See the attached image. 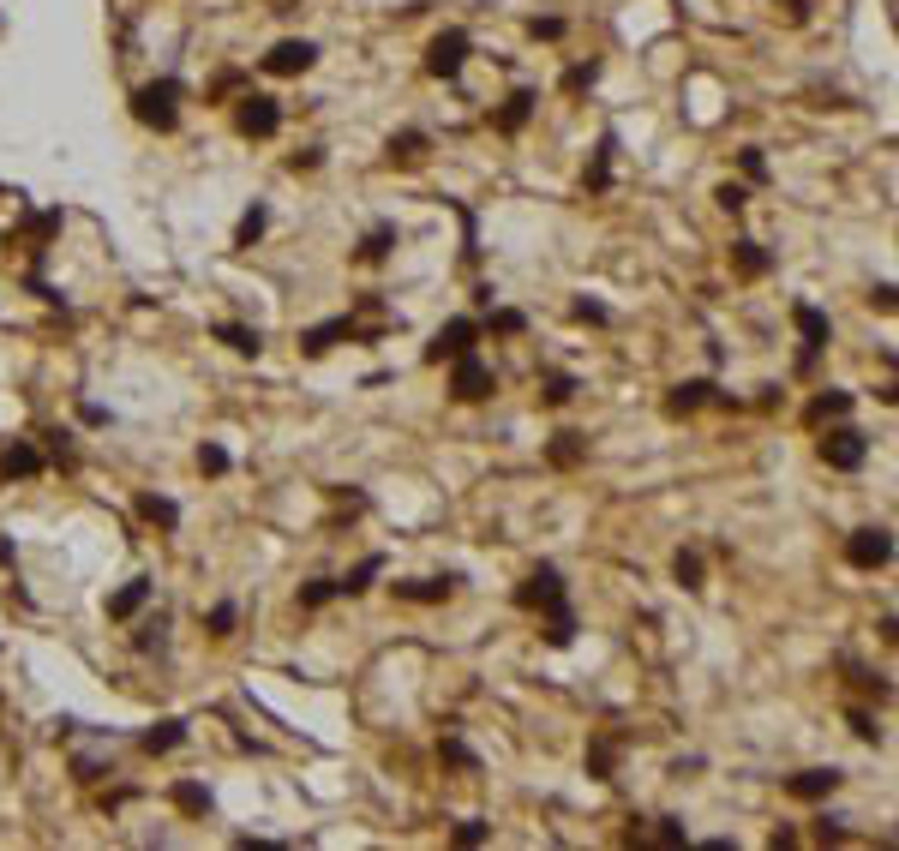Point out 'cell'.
Returning <instances> with one entry per match:
<instances>
[{"label":"cell","instance_id":"6da1fadb","mask_svg":"<svg viewBox=\"0 0 899 851\" xmlns=\"http://www.w3.org/2000/svg\"><path fill=\"white\" fill-rule=\"evenodd\" d=\"M180 96H186V84L174 72H162V78H150V84L132 90V120L150 126V132H174L180 126Z\"/></svg>","mask_w":899,"mask_h":851},{"label":"cell","instance_id":"7a4b0ae2","mask_svg":"<svg viewBox=\"0 0 899 851\" xmlns=\"http://www.w3.org/2000/svg\"><path fill=\"white\" fill-rule=\"evenodd\" d=\"M468 54H474V36H468L462 24H450V30H438V36L426 42V72L444 78V84H456L462 66H468Z\"/></svg>","mask_w":899,"mask_h":851},{"label":"cell","instance_id":"3957f363","mask_svg":"<svg viewBox=\"0 0 899 851\" xmlns=\"http://www.w3.org/2000/svg\"><path fill=\"white\" fill-rule=\"evenodd\" d=\"M792 324H798V336H804V348H798V372L810 378V372H816V360H822V348L834 342V324H828V312H822V306H810V300H798V306H792Z\"/></svg>","mask_w":899,"mask_h":851},{"label":"cell","instance_id":"277c9868","mask_svg":"<svg viewBox=\"0 0 899 851\" xmlns=\"http://www.w3.org/2000/svg\"><path fill=\"white\" fill-rule=\"evenodd\" d=\"M336 342H378V330H360L348 312H342V318H324V324H312V330H300V354H306V360H324Z\"/></svg>","mask_w":899,"mask_h":851},{"label":"cell","instance_id":"5b68a950","mask_svg":"<svg viewBox=\"0 0 899 851\" xmlns=\"http://www.w3.org/2000/svg\"><path fill=\"white\" fill-rule=\"evenodd\" d=\"M492 390H498V372H492L474 348L450 360V396H456V402H486Z\"/></svg>","mask_w":899,"mask_h":851},{"label":"cell","instance_id":"8992f818","mask_svg":"<svg viewBox=\"0 0 899 851\" xmlns=\"http://www.w3.org/2000/svg\"><path fill=\"white\" fill-rule=\"evenodd\" d=\"M522 612H546V606H558V600H570V588H564V570L558 564H534L528 576H522V588L510 594Z\"/></svg>","mask_w":899,"mask_h":851},{"label":"cell","instance_id":"52a82bcc","mask_svg":"<svg viewBox=\"0 0 899 851\" xmlns=\"http://www.w3.org/2000/svg\"><path fill=\"white\" fill-rule=\"evenodd\" d=\"M822 462H828L834 474H858V468L870 462V438H864L858 426H834V432L822 438Z\"/></svg>","mask_w":899,"mask_h":851},{"label":"cell","instance_id":"ba28073f","mask_svg":"<svg viewBox=\"0 0 899 851\" xmlns=\"http://www.w3.org/2000/svg\"><path fill=\"white\" fill-rule=\"evenodd\" d=\"M846 564L852 570H888L894 564V534L888 528H852L846 534Z\"/></svg>","mask_w":899,"mask_h":851},{"label":"cell","instance_id":"9c48e42d","mask_svg":"<svg viewBox=\"0 0 899 851\" xmlns=\"http://www.w3.org/2000/svg\"><path fill=\"white\" fill-rule=\"evenodd\" d=\"M318 66V42L312 36H282L270 54H264V72L270 78H300V72H312Z\"/></svg>","mask_w":899,"mask_h":851},{"label":"cell","instance_id":"30bf717a","mask_svg":"<svg viewBox=\"0 0 899 851\" xmlns=\"http://www.w3.org/2000/svg\"><path fill=\"white\" fill-rule=\"evenodd\" d=\"M234 126H240L246 138H276V132H282V102H276V96H264V90H252V96H240Z\"/></svg>","mask_w":899,"mask_h":851},{"label":"cell","instance_id":"8fae6325","mask_svg":"<svg viewBox=\"0 0 899 851\" xmlns=\"http://www.w3.org/2000/svg\"><path fill=\"white\" fill-rule=\"evenodd\" d=\"M480 342V318H450L432 342H426V366H444V360H456V354H468Z\"/></svg>","mask_w":899,"mask_h":851},{"label":"cell","instance_id":"7c38bea8","mask_svg":"<svg viewBox=\"0 0 899 851\" xmlns=\"http://www.w3.org/2000/svg\"><path fill=\"white\" fill-rule=\"evenodd\" d=\"M468 576L462 570H450V576H414V582H390V594L396 600H408V606H444L456 588H462Z\"/></svg>","mask_w":899,"mask_h":851},{"label":"cell","instance_id":"4fadbf2b","mask_svg":"<svg viewBox=\"0 0 899 851\" xmlns=\"http://www.w3.org/2000/svg\"><path fill=\"white\" fill-rule=\"evenodd\" d=\"M840 786H846V774H840V768H804V774H792V780H786V798H798V804H828Z\"/></svg>","mask_w":899,"mask_h":851},{"label":"cell","instance_id":"5bb4252c","mask_svg":"<svg viewBox=\"0 0 899 851\" xmlns=\"http://www.w3.org/2000/svg\"><path fill=\"white\" fill-rule=\"evenodd\" d=\"M534 108H540V90H528V84H522V90H510V96H504V108L492 114V126H498L504 138H516V132L534 120Z\"/></svg>","mask_w":899,"mask_h":851},{"label":"cell","instance_id":"9a60e30c","mask_svg":"<svg viewBox=\"0 0 899 851\" xmlns=\"http://www.w3.org/2000/svg\"><path fill=\"white\" fill-rule=\"evenodd\" d=\"M612 162H618V132H600V150H594V162L582 168V192H612Z\"/></svg>","mask_w":899,"mask_h":851},{"label":"cell","instance_id":"2e32d148","mask_svg":"<svg viewBox=\"0 0 899 851\" xmlns=\"http://www.w3.org/2000/svg\"><path fill=\"white\" fill-rule=\"evenodd\" d=\"M702 402H720L714 378H684V384H672V396H666V414H672V420H684V414H696Z\"/></svg>","mask_w":899,"mask_h":851},{"label":"cell","instance_id":"e0dca14e","mask_svg":"<svg viewBox=\"0 0 899 851\" xmlns=\"http://www.w3.org/2000/svg\"><path fill=\"white\" fill-rule=\"evenodd\" d=\"M42 468H48V462H42V450H36L30 438H12V444L0 450V474H6V480H36Z\"/></svg>","mask_w":899,"mask_h":851},{"label":"cell","instance_id":"ac0fdd59","mask_svg":"<svg viewBox=\"0 0 899 851\" xmlns=\"http://www.w3.org/2000/svg\"><path fill=\"white\" fill-rule=\"evenodd\" d=\"M588 774L594 780H618V762H624V738L618 732H600V738H588Z\"/></svg>","mask_w":899,"mask_h":851},{"label":"cell","instance_id":"d6986e66","mask_svg":"<svg viewBox=\"0 0 899 851\" xmlns=\"http://www.w3.org/2000/svg\"><path fill=\"white\" fill-rule=\"evenodd\" d=\"M426 150H432V138H426L420 126H408V132H390L384 162H390V168H414V162H426Z\"/></svg>","mask_w":899,"mask_h":851},{"label":"cell","instance_id":"ffe728a7","mask_svg":"<svg viewBox=\"0 0 899 851\" xmlns=\"http://www.w3.org/2000/svg\"><path fill=\"white\" fill-rule=\"evenodd\" d=\"M132 510H138V522H144V528H162V534H174V528H180V504H174V498H162V492H138V498H132Z\"/></svg>","mask_w":899,"mask_h":851},{"label":"cell","instance_id":"44dd1931","mask_svg":"<svg viewBox=\"0 0 899 851\" xmlns=\"http://www.w3.org/2000/svg\"><path fill=\"white\" fill-rule=\"evenodd\" d=\"M150 594H156V582H150V576H132V582H126L120 594H108V618H114V624L138 618V612L150 606Z\"/></svg>","mask_w":899,"mask_h":851},{"label":"cell","instance_id":"7402d4cb","mask_svg":"<svg viewBox=\"0 0 899 851\" xmlns=\"http://www.w3.org/2000/svg\"><path fill=\"white\" fill-rule=\"evenodd\" d=\"M396 246H402L396 222H372V228H366V240L354 246V264H384V258H390Z\"/></svg>","mask_w":899,"mask_h":851},{"label":"cell","instance_id":"603a6c76","mask_svg":"<svg viewBox=\"0 0 899 851\" xmlns=\"http://www.w3.org/2000/svg\"><path fill=\"white\" fill-rule=\"evenodd\" d=\"M378 576H384V552H366V558H360L348 576H336V600H360V594H366Z\"/></svg>","mask_w":899,"mask_h":851},{"label":"cell","instance_id":"cb8c5ba5","mask_svg":"<svg viewBox=\"0 0 899 851\" xmlns=\"http://www.w3.org/2000/svg\"><path fill=\"white\" fill-rule=\"evenodd\" d=\"M540 618H546V630H540V636H546V648H570V642H576V630H582V624H576V606H570V600L546 606Z\"/></svg>","mask_w":899,"mask_h":851},{"label":"cell","instance_id":"d4e9b609","mask_svg":"<svg viewBox=\"0 0 899 851\" xmlns=\"http://www.w3.org/2000/svg\"><path fill=\"white\" fill-rule=\"evenodd\" d=\"M852 408H858V396H852V390H822V396L804 408V420H810V426H828V420H846Z\"/></svg>","mask_w":899,"mask_h":851},{"label":"cell","instance_id":"484cf974","mask_svg":"<svg viewBox=\"0 0 899 851\" xmlns=\"http://www.w3.org/2000/svg\"><path fill=\"white\" fill-rule=\"evenodd\" d=\"M672 582H678L684 594H702V588H708V570H702V552H696V546H678V552H672Z\"/></svg>","mask_w":899,"mask_h":851},{"label":"cell","instance_id":"4316f807","mask_svg":"<svg viewBox=\"0 0 899 851\" xmlns=\"http://www.w3.org/2000/svg\"><path fill=\"white\" fill-rule=\"evenodd\" d=\"M840 666H846V684H852V690H864V696H876V702H894L888 672H870V666H858L852 654H840Z\"/></svg>","mask_w":899,"mask_h":851},{"label":"cell","instance_id":"83f0119b","mask_svg":"<svg viewBox=\"0 0 899 851\" xmlns=\"http://www.w3.org/2000/svg\"><path fill=\"white\" fill-rule=\"evenodd\" d=\"M186 744V720H156L150 732H138V750L144 756H168V750H180Z\"/></svg>","mask_w":899,"mask_h":851},{"label":"cell","instance_id":"f1b7e54d","mask_svg":"<svg viewBox=\"0 0 899 851\" xmlns=\"http://www.w3.org/2000/svg\"><path fill=\"white\" fill-rule=\"evenodd\" d=\"M264 228H270V204H264V198H252V204H246V216H240V228H234V252H252V246L264 240Z\"/></svg>","mask_w":899,"mask_h":851},{"label":"cell","instance_id":"f546056e","mask_svg":"<svg viewBox=\"0 0 899 851\" xmlns=\"http://www.w3.org/2000/svg\"><path fill=\"white\" fill-rule=\"evenodd\" d=\"M732 264H738V276H750V282L774 270V258H768V252H762V240H750V234H744V240H732Z\"/></svg>","mask_w":899,"mask_h":851},{"label":"cell","instance_id":"4dcf8cb0","mask_svg":"<svg viewBox=\"0 0 899 851\" xmlns=\"http://www.w3.org/2000/svg\"><path fill=\"white\" fill-rule=\"evenodd\" d=\"M216 342H228V348L246 354V360L264 354V330H258V324H216Z\"/></svg>","mask_w":899,"mask_h":851},{"label":"cell","instance_id":"1f68e13d","mask_svg":"<svg viewBox=\"0 0 899 851\" xmlns=\"http://www.w3.org/2000/svg\"><path fill=\"white\" fill-rule=\"evenodd\" d=\"M528 330V312H516V306H486V318H480V336H522Z\"/></svg>","mask_w":899,"mask_h":851},{"label":"cell","instance_id":"d6a6232c","mask_svg":"<svg viewBox=\"0 0 899 851\" xmlns=\"http://www.w3.org/2000/svg\"><path fill=\"white\" fill-rule=\"evenodd\" d=\"M174 810H186V816H210L216 810V798H210V786H198V780H174Z\"/></svg>","mask_w":899,"mask_h":851},{"label":"cell","instance_id":"836d02e7","mask_svg":"<svg viewBox=\"0 0 899 851\" xmlns=\"http://www.w3.org/2000/svg\"><path fill=\"white\" fill-rule=\"evenodd\" d=\"M582 456H588V438H582V432H558V438L546 444V462H552V468H576Z\"/></svg>","mask_w":899,"mask_h":851},{"label":"cell","instance_id":"e575fe53","mask_svg":"<svg viewBox=\"0 0 899 851\" xmlns=\"http://www.w3.org/2000/svg\"><path fill=\"white\" fill-rule=\"evenodd\" d=\"M330 600H336V576H312V582H300V594H294L300 612H324Z\"/></svg>","mask_w":899,"mask_h":851},{"label":"cell","instance_id":"d590c367","mask_svg":"<svg viewBox=\"0 0 899 851\" xmlns=\"http://www.w3.org/2000/svg\"><path fill=\"white\" fill-rule=\"evenodd\" d=\"M132 648H138V654H162V648H168V612L144 618V624L132 630Z\"/></svg>","mask_w":899,"mask_h":851},{"label":"cell","instance_id":"8d00e7d4","mask_svg":"<svg viewBox=\"0 0 899 851\" xmlns=\"http://www.w3.org/2000/svg\"><path fill=\"white\" fill-rule=\"evenodd\" d=\"M438 762H444V768H462V774H480V756H474L456 732H444V738H438Z\"/></svg>","mask_w":899,"mask_h":851},{"label":"cell","instance_id":"74e56055","mask_svg":"<svg viewBox=\"0 0 899 851\" xmlns=\"http://www.w3.org/2000/svg\"><path fill=\"white\" fill-rule=\"evenodd\" d=\"M204 630H210L216 642H228V636L240 630V606H234V600H216V606L204 612Z\"/></svg>","mask_w":899,"mask_h":851},{"label":"cell","instance_id":"f35d334b","mask_svg":"<svg viewBox=\"0 0 899 851\" xmlns=\"http://www.w3.org/2000/svg\"><path fill=\"white\" fill-rule=\"evenodd\" d=\"M576 390H582V384H576L570 372H552V378L540 384V402H546V408H564V402H576Z\"/></svg>","mask_w":899,"mask_h":851},{"label":"cell","instance_id":"ab89813d","mask_svg":"<svg viewBox=\"0 0 899 851\" xmlns=\"http://www.w3.org/2000/svg\"><path fill=\"white\" fill-rule=\"evenodd\" d=\"M42 444H48V456L60 462V468H78V456H72V432L66 426H48V432H36Z\"/></svg>","mask_w":899,"mask_h":851},{"label":"cell","instance_id":"60d3db41","mask_svg":"<svg viewBox=\"0 0 899 851\" xmlns=\"http://www.w3.org/2000/svg\"><path fill=\"white\" fill-rule=\"evenodd\" d=\"M234 468V456L222 450V444H198V474H210V480H222Z\"/></svg>","mask_w":899,"mask_h":851},{"label":"cell","instance_id":"b9f144b4","mask_svg":"<svg viewBox=\"0 0 899 851\" xmlns=\"http://www.w3.org/2000/svg\"><path fill=\"white\" fill-rule=\"evenodd\" d=\"M846 726H852V738H858V744H882V726H876V714H870V708H846Z\"/></svg>","mask_w":899,"mask_h":851},{"label":"cell","instance_id":"7bdbcfd3","mask_svg":"<svg viewBox=\"0 0 899 851\" xmlns=\"http://www.w3.org/2000/svg\"><path fill=\"white\" fill-rule=\"evenodd\" d=\"M594 84H600V60H582V66L564 72V90H570V96H582V90H594Z\"/></svg>","mask_w":899,"mask_h":851},{"label":"cell","instance_id":"ee69618b","mask_svg":"<svg viewBox=\"0 0 899 851\" xmlns=\"http://www.w3.org/2000/svg\"><path fill=\"white\" fill-rule=\"evenodd\" d=\"M450 840H456V846H486V840H492V822L468 816V822H456V828H450Z\"/></svg>","mask_w":899,"mask_h":851},{"label":"cell","instance_id":"f6af8a7d","mask_svg":"<svg viewBox=\"0 0 899 851\" xmlns=\"http://www.w3.org/2000/svg\"><path fill=\"white\" fill-rule=\"evenodd\" d=\"M654 846H690V828H684V822H678V816H660V828H654Z\"/></svg>","mask_w":899,"mask_h":851},{"label":"cell","instance_id":"bcb514c9","mask_svg":"<svg viewBox=\"0 0 899 851\" xmlns=\"http://www.w3.org/2000/svg\"><path fill=\"white\" fill-rule=\"evenodd\" d=\"M714 198H720V210H726V216H744V204H750V186H738V180H726V186H720Z\"/></svg>","mask_w":899,"mask_h":851},{"label":"cell","instance_id":"7dc6e473","mask_svg":"<svg viewBox=\"0 0 899 851\" xmlns=\"http://www.w3.org/2000/svg\"><path fill=\"white\" fill-rule=\"evenodd\" d=\"M102 774H114V768H108V762H96V756H72V780H78V786H96Z\"/></svg>","mask_w":899,"mask_h":851},{"label":"cell","instance_id":"c3c4849f","mask_svg":"<svg viewBox=\"0 0 899 851\" xmlns=\"http://www.w3.org/2000/svg\"><path fill=\"white\" fill-rule=\"evenodd\" d=\"M564 30H570V24H564V18H552V12H546V18H528V36H534V42H558Z\"/></svg>","mask_w":899,"mask_h":851},{"label":"cell","instance_id":"681fc988","mask_svg":"<svg viewBox=\"0 0 899 851\" xmlns=\"http://www.w3.org/2000/svg\"><path fill=\"white\" fill-rule=\"evenodd\" d=\"M312 168H324V144H306L288 156V174H312Z\"/></svg>","mask_w":899,"mask_h":851},{"label":"cell","instance_id":"f907efd6","mask_svg":"<svg viewBox=\"0 0 899 851\" xmlns=\"http://www.w3.org/2000/svg\"><path fill=\"white\" fill-rule=\"evenodd\" d=\"M738 168H744V180H768V156H762V144L738 150Z\"/></svg>","mask_w":899,"mask_h":851},{"label":"cell","instance_id":"816d5d0a","mask_svg":"<svg viewBox=\"0 0 899 851\" xmlns=\"http://www.w3.org/2000/svg\"><path fill=\"white\" fill-rule=\"evenodd\" d=\"M570 318H576V324H612V312H606L600 300H588V294H582V300L570 306Z\"/></svg>","mask_w":899,"mask_h":851},{"label":"cell","instance_id":"f5cc1de1","mask_svg":"<svg viewBox=\"0 0 899 851\" xmlns=\"http://www.w3.org/2000/svg\"><path fill=\"white\" fill-rule=\"evenodd\" d=\"M816 840H822V846H840V840H846V816H828V810H822V816H816Z\"/></svg>","mask_w":899,"mask_h":851},{"label":"cell","instance_id":"db71d44e","mask_svg":"<svg viewBox=\"0 0 899 851\" xmlns=\"http://www.w3.org/2000/svg\"><path fill=\"white\" fill-rule=\"evenodd\" d=\"M78 420H84V426H114V408H102V402H78Z\"/></svg>","mask_w":899,"mask_h":851},{"label":"cell","instance_id":"11a10c76","mask_svg":"<svg viewBox=\"0 0 899 851\" xmlns=\"http://www.w3.org/2000/svg\"><path fill=\"white\" fill-rule=\"evenodd\" d=\"M240 851H288V840H270V834H240Z\"/></svg>","mask_w":899,"mask_h":851},{"label":"cell","instance_id":"9f6ffc18","mask_svg":"<svg viewBox=\"0 0 899 851\" xmlns=\"http://www.w3.org/2000/svg\"><path fill=\"white\" fill-rule=\"evenodd\" d=\"M870 306H876V312H894V282H876V288H870Z\"/></svg>","mask_w":899,"mask_h":851},{"label":"cell","instance_id":"6f0895ef","mask_svg":"<svg viewBox=\"0 0 899 851\" xmlns=\"http://www.w3.org/2000/svg\"><path fill=\"white\" fill-rule=\"evenodd\" d=\"M690 774H702V756H678L672 762V780H690Z\"/></svg>","mask_w":899,"mask_h":851},{"label":"cell","instance_id":"680465c9","mask_svg":"<svg viewBox=\"0 0 899 851\" xmlns=\"http://www.w3.org/2000/svg\"><path fill=\"white\" fill-rule=\"evenodd\" d=\"M774 6H786L792 24H810V0H774Z\"/></svg>","mask_w":899,"mask_h":851},{"label":"cell","instance_id":"91938a15","mask_svg":"<svg viewBox=\"0 0 899 851\" xmlns=\"http://www.w3.org/2000/svg\"><path fill=\"white\" fill-rule=\"evenodd\" d=\"M12 564H18V540H6V534H0V570H12Z\"/></svg>","mask_w":899,"mask_h":851}]
</instances>
